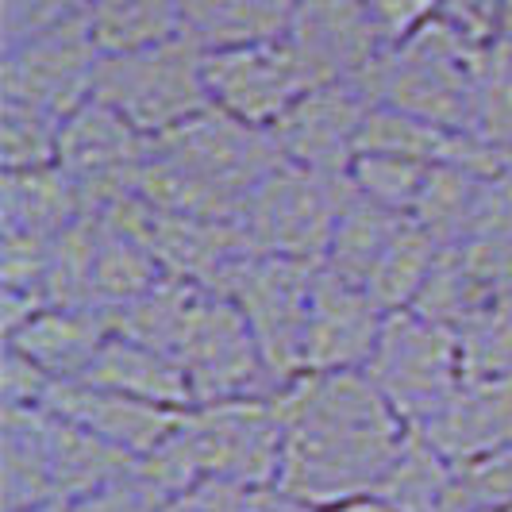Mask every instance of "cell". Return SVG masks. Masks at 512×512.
<instances>
[{
  "label": "cell",
  "mask_w": 512,
  "mask_h": 512,
  "mask_svg": "<svg viewBox=\"0 0 512 512\" xmlns=\"http://www.w3.org/2000/svg\"><path fill=\"white\" fill-rule=\"evenodd\" d=\"M282 416L278 486L324 509L374 493L409 424L366 370H305L274 393Z\"/></svg>",
  "instance_id": "6da1fadb"
},
{
  "label": "cell",
  "mask_w": 512,
  "mask_h": 512,
  "mask_svg": "<svg viewBox=\"0 0 512 512\" xmlns=\"http://www.w3.org/2000/svg\"><path fill=\"white\" fill-rule=\"evenodd\" d=\"M282 470V416L274 397H239L185 409L178 428L135 462V478L158 505L197 478L274 486Z\"/></svg>",
  "instance_id": "7a4b0ae2"
},
{
  "label": "cell",
  "mask_w": 512,
  "mask_h": 512,
  "mask_svg": "<svg viewBox=\"0 0 512 512\" xmlns=\"http://www.w3.org/2000/svg\"><path fill=\"white\" fill-rule=\"evenodd\" d=\"M489 51L466 43L451 24H428L405 47L385 51L362 77L374 104L401 108L428 124L451 131H474L478 85Z\"/></svg>",
  "instance_id": "3957f363"
},
{
  "label": "cell",
  "mask_w": 512,
  "mask_h": 512,
  "mask_svg": "<svg viewBox=\"0 0 512 512\" xmlns=\"http://www.w3.org/2000/svg\"><path fill=\"white\" fill-rule=\"evenodd\" d=\"M355 197L347 174H316L297 162H278L258 181L239 212V231L251 255L324 262L335 220Z\"/></svg>",
  "instance_id": "277c9868"
},
{
  "label": "cell",
  "mask_w": 512,
  "mask_h": 512,
  "mask_svg": "<svg viewBox=\"0 0 512 512\" xmlns=\"http://www.w3.org/2000/svg\"><path fill=\"white\" fill-rule=\"evenodd\" d=\"M170 355L189 374L197 405L278 393L247 320L224 293H212L201 285L189 293L170 339Z\"/></svg>",
  "instance_id": "5b68a950"
},
{
  "label": "cell",
  "mask_w": 512,
  "mask_h": 512,
  "mask_svg": "<svg viewBox=\"0 0 512 512\" xmlns=\"http://www.w3.org/2000/svg\"><path fill=\"white\" fill-rule=\"evenodd\" d=\"M93 97L124 112L143 135L158 139L212 104L205 81V47L193 35H178L147 51L101 58Z\"/></svg>",
  "instance_id": "8992f818"
},
{
  "label": "cell",
  "mask_w": 512,
  "mask_h": 512,
  "mask_svg": "<svg viewBox=\"0 0 512 512\" xmlns=\"http://www.w3.org/2000/svg\"><path fill=\"white\" fill-rule=\"evenodd\" d=\"M366 374L409 428H424L466 382L459 332L416 308L389 312Z\"/></svg>",
  "instance_id": "52a82bcc"
},
{
  "label": "cell",
  "mask_w": 512,
  "mask_h": 512,
  "mask_svg": "<svg viewBox=\"0 0 512 512\" xmlns=\"http://www.w3.org/2000/svg\"><path fill=\"white\" fill-rule=\"evenodd\" d=\"M316 270V262L297 258L243 255L216 289L247 320L278 389L305 374V324Z\"/></svg>",
  "instance_id": "ba28073f"
},
{
  "label": "cell",
  "mask_w": 512,
  "mask_h": 512,
  "mask_svg": "<svg viewBox=\"0 0 512 512\" xmlns=\"http://www.w3.org/2000/svg\"><path fill=\"white\" fill-rule=\"evenodd\" d=\"M151 151L166 158L170 166L185 170L189 178L205 181L216 193L231 197L235 205H247L258 181L278 162H285L274 131L243 124L216 104H208L205 112H197L181 128L151 139Z\"/></svg>",
  "instance_id": "9c48e42d"
},
{
  "label": "cell",
  "mask_w": 512,
  "mask_h": 512,
  "mask_svg": "<svg viewBox=\"0 0 512 512\" xmlns=\"http://www.w3.org/2000/svg\"><path fill=\"white\" fill-rule=\"evenodd\" d=\"M205 81L216 108L266 131H274L297 97L316 85L289 39L205 51Z\"/></svg>",
  "instance_id": "30bf717a"
},
{
  "label": "cell",
  "mask_w": 512,
  "mask_h": 512,
  "mask_svg": "<svg viewBox=\"0 0 512 512\" xmlns=\"http://www.w3.org/2000/svg\"><path fill=\"white\" fill-rule=\"evenodd\" d=\"M101 70V51L89 39V27L77 12L74 20L31 39L24 47L0 51V97L35 104L66 120L93 97Z\"/></svg>",
  "instance_id": "8fae6325"
},
{
  "label": "cell",
  "mask_w": 512,
  "mask_h": 512,
  "mask_svg": "<svg viewBox=\"0 0 512 512\" xmlns=\"http://www.w3.org/2000/svg\"><path fill=\"white\" fill-rule=\"evenodd\" d=\"M370 112L374 97L362 81H320L274 124V139L285 162L308 166L316 174H347Z\"/></svg>",
  "instance_id": "7c38bea8"
},
{
  "label": "cell",
  "mask_w": 512,
  "mask_h": 512,
  "mask_svg": "<svg viewBox=\"0 0 512 512\" xmlns=\"http://www.w3.org/2000/svg\"><path fill=\"white\" fill-rule=\"evenodd\" d=\"M389 320L374 293L328 266L316 270L305 324V370H366Z\"/></svg>",
  "instance_id": "4fadbf2b"
},
{
  "label": "cell",
  "mask_w": 512,
  "mask_h": 512,
  "mask_svg": "<svg viewBox=\"0 0 512 512\" xmlns=\"http://www.w3.org/2000/svg\"><path fill=\"white\" fill-rule=\"evenodd\" d=\"M320 81H362L385 54L362 0H297L285 35Z\"/></svg>",
  "instance_id": "5bb4252c"
},
{
  "label": "cell",
  "mask_w": 512,
  "mask_h": 512,
  "mask_svg": "<svg viewBox=\"0 0 512 512\" xmlns=\"http://www.w3.org/2000/svg\"><path fill=\"white\" fill-rule=\"evenodd\" d=\"M43 409H51L62 420H74L93 436L108 439L112 447L128 451L131 459L151 455L185 416L178 409H162V405L116 393V389H104V385L81 382V378L77 382H54Z\"/></svg>",
  "instance_id": "9a60e30c"
},
{
  "label": "cell",
  "mask_w": 512,
  "mask_h": 512,
  "mask_svg": "<svg viewBox=\"0 0 512 512\" xmlns=\"http://www.w3.org/2000/svg\"><path fill=\"white\" fill-rule=\"evenodd\" d=\"M147 154H151V135H143L124 112H116L101 97H89L62 120L58 166L74 181L139 174Z\"/></svg>",
  "instance_id": "2e32d148"
},
{
  "label": "cell",
  "mask_w": 512,
  "mask_h": 512,
  "mask_svg": "<svg viewBox=\"0 0 512 512\" xmlns=\"http://www.w3.org/2000/svg\"><path fill=\"white\" fill-rule=\"evenodd\" d=\"M112 332L116 328L104 308L47 305L12 339H4V347H16L35 366H43L54 382H77L85 378V370L93 366Z\"/></svg>",
  "instance_id": "e0dca14e"
},
{
  "label": "cell",
  "mask_w": 512,
  "mask_h": 512,
  "mask_svg": "<svg viewBox=\"0 0 512 512\" xmlns=\"http://www.w3.org/2000/svg\"><path fill=\"white\" fill-rule=\"evenodd\" d=\"M451 462L489 455L512 443V382L466 378L432 424L416 428Z\"/></svg>",
  "instance_id": "ac0fdd59"
},
{
  "label": "cell",
  "mask_w": 512,
  "mask_h": 512,
  "mask_svg": "<svg viewBox=\"0 0 512 512\" xmlns=\"http://www.w3.org/2000/svg\"><path fill=\"white\" fill-rule=\"evenodd\" d=\"M81 382L104 385V389H116V393H128L139 401H151L162 409H193V385L189 374L181 370V362L166 351H158L151 343H139L131 335L112 332L108 343L97 351L93 366L85 370Z\"/></svg>",
  "instance_id": "d6986e66"
},
{
  "label": "cell",
  "mask_w": 512,
  "mask_h": 512,
  "mask_svg": "<svg viewBox=\"0 0 512 512\" xmlns=\"http://www.w3.org/2000/svg\"><path fill=\"white\" fill-rule=\"evenodd\" d=\"M47 455H51V478L58 505H77L97 497L101 489L124 482L135 462L128 451L112 447L108 439L85 432L74 420H62L47 409Z\"/></svg>",
  "instance_id": "ffe728a7"
},
{
  "label": "cell",
  "mask_w": 512,
  "mask_h": 512,
  "mask_svg": "<svg viewBox=\"0 0 512 512\" xmlns=\"http://www.w3.org/2000/svg\"><path fill=\"white\" fill-rule=\"evenodd\" d=\"M0 501L4 512L58 505L47 455V409L0 412Z\"/></svg>",
  "instance_id": "44dd1931"
},
{
  "label": "cell",
  "mask_w": 512,
  "mask_h": 512,
  "mask_svg": "<svg viewBox=\"0 0 512 512\" xmlns=\"http://www.w3.org/2000/svg\"><path fill=\"white\" fill-rule=\"evenodd\" d=\"M77 220H85L81 189L62 166L0 174V231H31L54 239Z\"/></svg>",
  "instance_id": "7402d4cb"
},
{
  "label": "cell",
  "mask_w": 512,
  "mask_h": 512,
  "mask_svg": "<svg viewBox=\"0 0 512 512\" xmlns=\"http://www.w3.org/2000/svg\"><path fill=\"white\" fill-rule=\"evenodd\" d=\"M81 20L101 58L147 51L185 35L181 0H93Z\"/></svg>",
  "instance_id": "603a6c76"
},
{
  "label": "cell",
  "mask_w": 512,
  "mask_h": 512,
  "mask_svg": "<svg viewBox=\"0 0 512 512\" xmlns=\"http://www.w3.org/2000/svg\"><path fill=\"white\" fill-rule=\"evenodd\" d=\"M97 224V255H93V301L108 316L147 297L154 285L166 282V270L158 266L151 247L116 220Z\"/></svg>",
  "instance_id": "cb8c5ba5"
},
{
  "label": "cell",
  "mask_w": 512,
  "mask_h": 512,
  "mask_svg": "<svg viewBox=\"0 0 512 512\" xmlns=\"http://www.w3.org/2000/svg\"><path fill=\"white\" fill-rule=\"evenodd\" d=\"M185 35H193L205 51L243 47L285 39L297 0H181Z\"/></svg>",
  "instance_id": "d4e9b609"
},
{
  "label": "cell",
  "mask_w": 512,
  "mask_h": 512,
  "mask_svg": "<svg viewBox=\"0 0 512 512\" xmlns=\"http://www.w3.org/2000/svg\"><path fill=\"white\" fill-rule=\"evenodd\" d=\"M405 220L409 216L389 212V208L374 205V201H366V197L355 193L343 205L339 220H335L332 243H328V255H324L320 266H328L332 274L347 278V282L366 285V278L374 274L378 258L385 255V247L393 243V235L401 231Z\"/></svg>",
  "instance_id": "484cf974"
},
{
  "label": "cell",
  "mask_w": 512,
  "mask_h": 512,
  "mask_svg": "<svg viewBox=\"0 0 512 512\" xmlns=\"http://www.w3.org/2000/svg\"><path fill=\"white\" fill-rule=\"evenodd\" d=\"M443 243H439L432 231L416 220H405L401 231L393 235V243L385 247V255L378 258L374 274L366 278V289L374 293V301L385 308V312H405L420 301L424 285L432 278V270L443 258Z\"/></svg>",
  "instance_id": "4316f807"
},
{
  "label": "cell",
  "mask_w": 512,
  "mask_h": 512,
  "mask_svg": "<svg viewBox=\"0 0 512 512\" xmlns=\"http://www.w3.org/2000/svg\"><path fill=\"white\" fill-rule=\"evenodd\" d=\"M451 478H455V462L439 451L424 432L412 428L405 447L397 451L393 466L385 470L378 482V497L401 512H447L451 501Z\"/></svg>",
  "instance_id": "83f0119b"
},
{
  "label": "cell",
  "mask_w": 512,
  "mask_h": 512,
  "mask_svg": "<svg viewBox=\"0 0 512 512\" xmlns=\"http://www.w3.org/2000/svg\"><path fill=\"white\" fill-rule=\"evenodd\" d=\"M482 181H486L482 174H474L466 166H436L424 193H420V205L412 212V220L424 224L443 247H459L474 224Z\"/></svg>",
  "instance_id": "f1b7e54d"
},
{
  "label": "cell",
  "mask_w": 512,
  "mask_h": 512,
  "mask_svg": "<svg viewBox=\"0 0 512 512\" xmlns=\"http://www.w3.org/2000/svg\"><path fill=\"white\" fill-rule=\"evenodd\" d=\"M436 166L409 158V154H393V151H359L347 178L355 185V193L374 201V205L389 208V212H401L412 216L420 205V193L432 178Z\"/></svg>",
  "instance_id": "f546056e"
},
{
  "label": "cell",
  "mask_w": 512,
  "mask_h": 512,
  "mask_svg": "<svg viewBox=\"0 0 512 512\" xmlns=\"http://www.w3.org/2000/svg\"><path fill=\"white\" fill-rule=\"evenodd\" d=\"M62 120L24 101L0 97V170L58 166Z\"/></svg>",
  "instance_id": "4dcf8cb0"
},
{
  "label": "cell",
  "mask_w": 512,
  "mask_h": 512,
  "mask_svg": "<svg viewBox=\"0 0 512 512\" xmlns=\"http://www.w3.org/2000/svg\"><path fill=\"white\" fill-rule=\"evenodd\" d=\"M466 378L512 382V297L478 308L459 328Z\"/></svg>",
  "instance_id": "1f68e13d"
},
{
  "label": "cell",
  "mask_w": 512,
  "mask_h": 512,
  "mask_svg": "<svg viewBox=\"0 0 512 512\" xmlns=\"http://www.w3.org/2000/svg\"><path fill=\"white\" fill-rule=\"evenodd\" d=\"M474 135L486 139L489 147L512 154V47L489 51L478 85Z\"/></svg>",
  "instance_id": "d6a6232c"
},
{
  "label": "cell",
  "mask_w": 512,
  "mask_h": 512,
  "mask_svg": "<svg viewBox=\"0 0 512 512\" xmlns=\"http://www.w3.org/2000/svg\"><path fill=\"white\" fill-rule=\"evenodd\" d=\"M74 16L70 0H0V51L24 47Z\"/></svg>",
  "instance_id": "836d02e7"
},
{
  "label": "cell",
  "mask_w": 512,
  "mask_h": 512,
  "mask_svg": "<svg viewBox=\"0 0 512 512\" xmlns=\"http://www.w3.org/2000/svg\"><path fill=\"white\" fill-rule=\"evenodd\" d=\"M51 243L54 239L31 235V231H0V285H8V289H39L43 293Z\"/></svg>",
  "instance_id": "e575fe53"
},
{
  "label": "cell",
  "mask_w": 512,
  "mask_h": 512,
  "mask_svg": "<svg viewBox=\"0 0 512 512\" xmlns=\"http://www.w3.org/2000/svg\"><path fill=\"white\" fill-rule=\"evenodd\" d=\"M362 4H366V16H370L385 51L405 47L412 35L436 24L443 12V0H362Z\"/></svg>",
  "instance_id": "d590c367"
},
{
  "label": "cell",
  "mask_w": 512,
  "mask_h": 512,
  "mask_svg": "<svg viewBox=\"0 0 512 512\" xmlns=\"http://www.w3.org/2000/svg\"><path fill=\"white\" fill-rule=\"evenodd\" d=\"M54 389V378L35 366V362L20 355L16 347H4V362H0V397L4 409H43Z\"/></svg>",
  "instance_id": "8d00e7d4"
},
{
  "label": "cell",
  "mask_w": 512,
  "mask_h": 512,
  "mask_svg": "<svg viewBox=\"0 0 512 512\" xmlns=\"http://www.w3.org/2000/svg\"><path fill=\"white\" fill-rule=\"evenodd\" d=\"M251 486H239L228 478H197L185 489L170 493L158 512H243Z\"/></svg>",
  "instance_id": "74e56055"
},
{
  "label": "cell",
  "mask_w": 512,
  "mask_h": 512,
  "mask_svg": "<svg viewBox=\"0 0 512 512\" xmlns=\"http://www.w3.org/2000/svg\"><path fill=\"white\" fill-rule=\"evenodd\" d=\"M243 512H316V505L301 501L297 493L282 489L278 482L274 486H255L251 497H247V509Z\"/></svg>",
  "instance_id": "f35d334b"
},
{
  "label": "cell",
  "mask_w": 512,
  "mask_h": 512,
  "mask_svg": "<svg viewBox=\"0 0 512 512\" xmlns=\"http://www.w3.org/2000/svg\"><path fill=\"white\" fill-rule=\"evenodd\" d=\"M316 512H401L397 505H389L378 493H359V497H347V501H335V505H324Z\"/></svg>",
  "instance_id": "ab89813d"
},
{
  "label": "cell",
  "mask_w": 512,
  "mask_h": 512,
  "mask_svg": "<svg viewBox=\"0 0 512 512\" xmlns=\"http://www.w3.org/2000/svg\"><path fill=\"white\" fill-rule=\"evenodd\" d=\"M27 512H70V505H43V509H27Z\"/></svg>",
  "instance_id": "60d3db41"
},
{
  "label": "cell",
  "mask_w": 512,
  "mask_h": 512,
  "mask_svg": "<svg viewBox=\"0 0 512 512\" xmlns=\"http://www.w3.org/2000/svg\"><path fill=\"white\" fill-rule=\"evenodd\" d=\"M70 4H74L77 12H85V8H89V4H93V0H70Z\"/></svg>",
  "instance_id": "b9f144b4"
},
{
  "label": "cell",
  "mask_w": 512,
  "mask_h": 512,
  "mask_svg": "<svg viewBox=\"0 0 512 512\" xmlns=\"http://www.w3.org/2000/svg\"><path fill=\"white\" fill-rule=\"evenodd\" d=\"M505 512H512V509H505Z\"/></svg>",
  "instance_id": "7bdbcfd3"
}]
</instances>
